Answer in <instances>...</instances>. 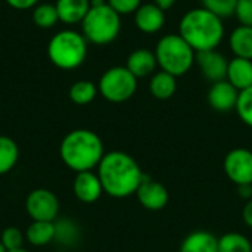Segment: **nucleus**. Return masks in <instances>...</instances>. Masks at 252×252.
I'll use <instances>...</instances> for the list:
<instances>
[{"instance_id": "1", "label": "nucleus", "mask_w": 252, "mask_h": 252, "mask_svg": "<svg viewBox=\"0 0 252 252\" xmlns=\"http://www.w3.org/2000/svg\"><path fill=\"white\" fill-rule=\"evenodd\" d=\"M103 192L111 198L124 199L136 195L145 174L139 162L123 151L106 152L97 165Z\"/></svg>"}, {"instance_id": "2", "label": "nucleus", "mask_w": 252, "mask_h": 252, "mask_svg": "<svg viewBox=\"0 0 252 252\" xmlns=\"http://www.w3.org/2000/svg\"><path fill=\"white\" fill-rule=\"evenodd\" d=\"M179 34L196 53L214 50L223 41L224 24L220 16L205 7H195L182 16Z\"/></svg>"}, {"instance_id": "3", "label": "nucleus", "mask_w": 252, "mask_h": 252, "mask_svg": "<svg viewBox=\"0 0 252 252\" xmlns=\"http://www.w3.org/2000/svg\"><path fill=\"white\" fill-rule=\"evenodd\" d=\"M59 155L63 164L75 171H93L105 155L103 142L92 130L77 128L65 134L59 146Z\"/></svg>"}, {"instance_id": "4", "label": "nucleus", "mask_w": 252, "mask_h": 252, "mask_svg": "<svg viewBox=\"0 0 252 252\" xmlns=\"http://www.w3.org/2000/svg\"><path fill=\"white\" fill-rule=\"evenodd\" d=\"M154 52L158 66L174 77L188 74L196 59V52L179 32L161 37Z\"/></svg>"}, {"instance_id": "5", "label": "nucleus", "mask_w": 252, "mask_h": 252, "mask_svg": "<svg viewBox=\"0 0 252 252\" xmlns=\"http://www.w3.org/2000/svg\"><path fill=\"white\" fill-rule=\"evenodd\" d=\"M47 55L55 66L65 71L75 69L86 61L87 40L78 31L62 30L50 38Z\"/></svg>"}, {"instance_id": "6", "label": "nucleus", "mask_w": 252, "mask_h": 252, "mask_svg": "<svg viewBox=\"0 0 252 252\" xmlns=\"http://www.w3.org/2000/svg\"><path fill=\"white\" fill-rule=\"evenodd\" d=\"M81 28L87 41L97 46H105L118 37L121 31V15H118L108 4V1L102 6H90L81 22Z\"/></svg>"}, {"instance_id": "7", "label": "nucleus", "mask_w": 252, "mask_h": 252, "mask_svg": "<svg viewBox=\"0 0 252 252\" xmlns=\"http://www.w3.org/2000/svg\"><path fill=\"white\" fill-rule=\"evenodd\" d=\"M97 89L108 102L123 103L134 96L137 90V78L127 69V66H112L102 74Z\"/></svg>"}, {"instance_id": "8", "label": "nucleus", "mask_w": 252, "mask_h": 252, "mask_svg": "<svg viewBox=\"0 0 252 252\" xmlns=\"http://www.w3.org/2000/svg\"><path fill=\"white\" fill-rule=\"evenodd\" d=\"M25 210L32 221H55L59 214V201L49 189H34L25 199Z\"/></svg>"}, {"instance_id": "9", "label": "nucleus", "mask_w": 252, "mask_h": 252, "mask_svg": "<svg viewBox=\"0 0 252 252\" xmlns=\"http://www.w3.org/2000/svg\"><path fill=\"white\" fill-rule=\"evenodd\" d=\"M224 174L236 186L252 185V151L247 148H235L224 157Z\"/></svg>"}, {"instance_id": "10", "label": "nucleus", "mask_w": 252, "mask_h": 252, "mask_svg": "<svg viewBox=\"0 0 252 252\" xmlns=\"http://www.w3.org/2000/svg\"><path fill=\"white\" fill-rule=\"evenodd\" d=\"M136 196L139 204L148 211H161L168 205L170 201L167 188L161 182L154 180L146 174L136 190Z\"/></svg>"}, {"instance_id": "11", "label": "nucleus", "mask_w": 252, "mask_h": 252, "mask_svg": "<svg viewBox=\"0 0 252 252\" xmlns=\"http://www.w3.org/2000/svg\"><path fill=\"white\" fill-rule=\"evenodd\" d=\"M195 63L199 66L201 74L208 81L217 83V81L226 80L229 61L217 49H214V50H205V52H198L196 53Z\"/></svg>"}, {"instance_id": "12", "label": "nucleus", "mask_w": 252, "mask_h": 252, "mask_svg": "<svg viewBox=\"0 0 252 252\" xmlns=\"http://www.w3.org/2000/svg\"><path fill=\"white\" fill-rule=\"evenodd\" d=\"M239 90L235 89L227 80L213 83L208 90V103L217 112H229L236 109Z\"/></svg>"}, {"instance_id": "13", "label": "nucleus", "mask_w": 252, "mask_h": 252, "mask_svg": "<svg viewBox=\"0 0 252 252\" xmlns=\"http://www.w3.org/2000/svg\"><path fill=\"white\" fill-rule=\"evenodd\" d=\"M72 190L75 198L84 204H93L105 193L97 173L93 171L77 173L72 183Z\"/></svg>"}, {"instance_id": "14", "label": "nucleus", "mask_w": 252, "mask_h": 252, "mask_svg": "<svg viewBox=\"0 0 252 252\" xmlns=\"http://www.w3.org/2000/svg\"><path fill=\"white\" fill-rule=\"evenodd\" d=\"M134 24L139 31L145 34H155L161 31L165 24V12L154 1L142 4L134 12Z\"/></svg>"}, {"instance_id": "15", "label": "nucleus", "mask_w": 252, "mask_h": 252, "mask_svg": "<svg viewBox=\"0 0 252 252\" xmlns=\"http://www.w3.org/2000/svg\"><path fill=\"white\" fill-rule=\"evenodd\" d=\"M126 66L137 80L155 74V69L158 66L155 52L148 49H137L128 55Z\"/></svg>"}, {"instance_id": "16", "label": "nucleus", "mask_w": 252, "mask_h": 252, "mask_svg": "<svg viewBox=\"0 0 252 252\" xmlns=\"http://www.w3.org/2000/svg\"><path fill=\"white\" fill-rule=\"evenodd\" d=\"M226 80L239 92L252 87V61L245 58H233L229 61Z\"/></svg>"}, {"instance_id": "17", "label": "nucleus", "mask_w": 252, "mask_h": 252, "mask_svg": "<svg viewBox=\"0 0 252 252\" xmlns=\"http://www.w3.org/2000/svg\"><path fill=\"white\" fill-rule=\"evenodd\" d=\"M59 21L66 25L81 24L90 9V0H56Z\"/></svg>"}, {"instance_id": "18", "label": "nucleus", "mask_w": 252, "mask_h": 252, "mask_svg": "<svg viewBox=\"0 0 252 252\" xmlns=\"http://www.w3.org/2000/svg\"><path fill=\"white\" fill-rule=\"evenodd\" d=\"M180 252H219V238L207 230H195L183 239Z\"/></svg>"}, {"instance_id": "19", "label": "nucleus", "mask_w": 252, "mask_h": 252, "mask_svg": "<svg viewBox=\"0 0 252 252\" xmlns=\"http://www.w3.org/2000/svg\"><path fill=\"white\" fill-rule=\"evenodd\" d=\"M176 90H177V77L162 69L155 72L149 81V92L158 100H167L173 97Z\"/></svg>"}, {"instance_id": "20", "label": "nucleus", "mask_w": 252, "mask_h": 252, "mask_svg": "<svg viewBox=\"0 0 252 252\" xmlns=\"http://www.w3.org/2000/svg\"><path fill=\"white\" fill-rule=\"evenodd\" d=\"M229 44L236 58H245L252 61V27H236L229 37Z\"/></svg>"}, {"instance_id": "21", "label": "nucleus", "mask_w": 252, "mask_h": 252, "mask_svg": "<svg viewBox=\"0 0 252 252\" xmlns=\"http://www.w3.org/2000/svg\"><path fill=\"white\" fill-rule=\"evenodd\" d=\"M55 238L56 224L53 221H32L25 232V239L34 247L49 245Z\"/></svg>"}, {"instance_id": "22", "label": "nucleus", "mask_w": 252, "mask_h": 252, "mask_svg": "<svg viewBox=\"0 0 252 252\" xmlns=\"http://www.w3.org/2000/svg\"><path fill=\"white\" fill-rule=\"evenodd\" d=\"M19 159V148L16 142L7 136H0V176L13 170Z\"/></svg>"}, {"instance_id": "23", "label": "nucleus", "mask_w": 252, "mask_h": 252, "mask_svg": "<svg viewBox=\"0 0 252 252\" xmlns=\"http://www.w3.org/2000/svg\"><path fill=\"white\" fill-rule=\"evenodd\" d=\"M99 89L94 83L89 80H80L69 87L68 96L75 105H89L96 99Z\"/></svg>"}, {"instance_id": "24", "label": "nucleus", "mask_w": 252, "mask_h": 252, "mask_svg": "<svg viewBox=\"0 0 252 252\" xmlns=\"http://www.w3.org/2000/svg\"><path fill=\"white\" fill-rule=\"evenodd\" d=\"M219 252H252V244L245 235L229 232L219 238Z\"/></svg>"}, {"instance_id": "25", "label": "nucleus", "mask_w": 252, "mask_h": 252, "mask_svg": "<svg viewBox=\"0 0 252 252\" xmlns=\"http://www.w3.org/2000/svg\"><path fill=\"white\" fill-rule=\"evenodd\" d=\"M32 21L40 28H52V27H55L56 22L59 21L56 6L50 4V3L37 4L34 7V10H32Z\"/></svg>"}, {"instance_id": "26", "label": "nucleus", "mask_w": 252, "mask_h": 252, "mask_svg": "<svg viewBox=\"0 0 252 252\" xmlns=\"http://www.w3.org/2000/svg\"><path fill=\"white\" fill-rule=\"evenodd\" d=\"M201 3H202V7H205L207 10L213 12L214 15L223 19V18L235 15L238 0H201Z\"/></svg>"}, {"instance_id": "27", "label": "nucleus", "mask_w": 252, "mask_h": 252, "mask_svg": "<svg viewBox=\"0 0 252 252\" xmlns=\"http://www.w3.org/2000/svg\"><path fill=\"white\" fill-rule=\"evenodd\" d=\"M242 123L252 128V87L239 93L238 105L235 109Z\"/></svg>"}, {"instance_id": "28", "label": "nucleus", "mask_w": 252, "mask_h": 252, "mask_svg": "<svg viewBox=\"0 0 252 252\" xmlns=\"http://www.w3.org/2000/svg\"><path fill=\"white\" fill-rule=\"evenodd\" d=\"M24 238H25V236L22 235V232H21L18 227L10 226V227H6V229L1 232L0 242L3 244V247H4L7 251H15V250L22 248Z\"/></svg>"}, {"instance_id": "29", "label": "nucleus", "mask_w": 252, "mask_h": 252, "mask_svg": "<svg viewBox=\"0 0 252 252\" xmlns=\"http://www.w3.org/2000/svg\"><path fill=\"white\" fill-rule=\"evenodd\" d=\"M108 4L118 15H131L142 6V0H108Z\"/></svg>"}, {"instance_id": "30", "label": "nucleus", "mask_w": 252, "mask_h": 252, "mask_svg": "<svg viewBox=\"0 0 252 252\" xmlns=\"http://www.w3.org/2000/svg\"><path fill=\"white\" fill-rule=\"evenodd\" d=\"M235 16L241 22V25L252 27V0H238Z\"/></svg>"}, {"instance_id": "31", "label": "nucleus", "mask_w": 252, "mask_h": 252, "mask_svg": "<svg viewBox=\"0 0 252 252\" xmlns=\"http://www.w3.org/2000/svg\"><path fill=\"white\" fill-rule=\"evenodd\" d=\"M10 7L18 9V10H25V9H31L34 7L38 0H4Z\"/></svg>"}, {"instance_id": "32", "label": "nucleus", "mask_w": 252, "mask_h": 252, "mask_svg": "<svg viewBox=\"0 0 252 252\" xmlns=\"http://www.w3.org/2000/svg\"><path fill=\"white\" fill-rule=\"evenodd\" d=\"M242 219H244V223L252 229V199L247 201V204L242 210Z\"/></svg>"}, {"instance_id": "33", "label": "nucleus", "mask_w": 252, "mask_h": 252, "mask_svg": "<svg viewBox=\"0 0 252 252\" xmlns=\"http://www.w3.org/2000/svg\"><path fill=\"white\" fill-rule=\"evenodd\" d=\"M238 188V195L245 199V201H250L252 199V185H241V186H236Z\"/></svg>"}, {"instance_id": "34", "label": "nucleus", "mask_w": 252, "mask_h": 252, "mask_svg": "<svg viewBox=\"0 0 252 252\" xmlns=\"http://www.w3.org/2000/svg\"><path fill=\"white\" fill-rule=\"evenodd\" d=\"M176 1H177V0H154V3H155L158 7H161L164 12L168 10V9H171V7L176 4Z\"/></svg>"}, {"instance_id": "35", "label": "nucleus", "mask_w": 252, "mask_h": 252, "mask_svg": "<svg viewBox=\"0 0 252 252\" xmlns=\"http://www.w3.org/2000/svg\"><path fill=\"white\" fill-rule=\"evenodd\" d=\"M108 0H90V6L92 7H94V6H102V4H105Z\"/></svg>"}, {"instance_id": "36", "label": "nucleus", "mask_w": 252, "mask_h": 252, "mask_svg": "<svg viewBox=\"0 0 252 252\" xmlns=\"http://www.w3.org/2000/svg\"><path fill=\"white\" fill-rule=\"evenodd\" d=\"M7 252H30V251H27V250H24V248H19V250H15V251H7Z\"/></svg>"}, {"instance_id": "37", "label": "nucleus", "mask_w": 252, "mask_h": 252, "mask_svg": "<svg viewBox=\"0 0 252 252\" xmlns=\"http://www.w3.org/2000/svg\"><path fill=\"white\" fill-rule=\"evenodd\" d=\"M0 252H7V250L3 247V244H1V242H0Z\"/></svg>"}]
</instances>
